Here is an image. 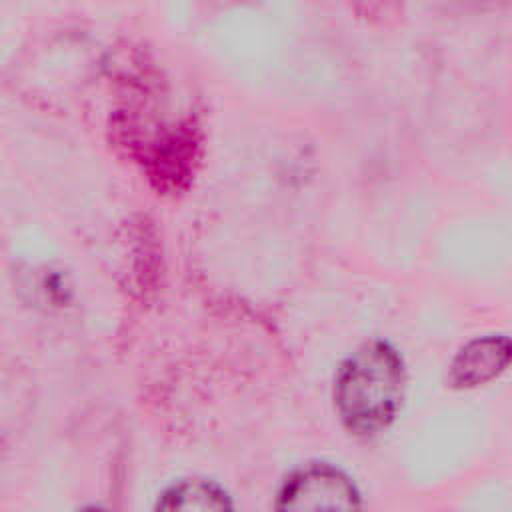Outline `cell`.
<instances>
[{
    "label": "cell",
    "mask_w": 512,
    "mask_h": 512,
    "mask_svg": "<svg viewBox=\"0 0 512 512\" xmlns=\"http://www.w3.org/2000/svg\"><path fill=\"white\" fill-rule=\"evenodd\" d=\"M230 506L224 490L202 480L174 484L158 500V508L162 510H222Z\"/></svg>",
    "instance_id": "obj_4"
},
{
    "label": "cell",
    "mask_w": 512,
    "mask_h": 512,
    "mask_svg": "<svg viewBox=\"0 0 512 512\" xmlns=\"http://www.w3.org/2000/svg\"><path fill=\"white\" fill-rule=\"evenodd\" d=\"M404 394V366L398 352L382 342H366L340 366L334 402L344 426L372 436L390 426Z\"/></svg>",
    "instance_id": "obj_1"
},
{
    "label": "cell",
    "mask_w": 512,
    "mask_h": 512,
    "mask_svg": "<svg viewBox=\"0 0 512 512\" xmlns=\"http://www.w3.org/2000/svg\"><path fill=\"white\" fill-rule=\"evenodd\" d=\"M512 364V340L506 336H482L454 356L448 382L454 388H476L498 378Z\"/></svg>",
    "instance_id": "obj_3"
},
{
    "label": "cell",
    "mask_w": 512,
    "mask_h": 512,
    "mask_svg": "<svg viewBox=\"0 0 512 512\" xmlns=\"http://www.w3.org/2000/svg\"><path fill=\"white\" fill-rule=\"evenodd\" d=\"M360 506L352 480L328 464H312L294 472L278 494L280 510H348Z\"/></svg>",
    "instance_id": "obj_2"
}]
</instances>
